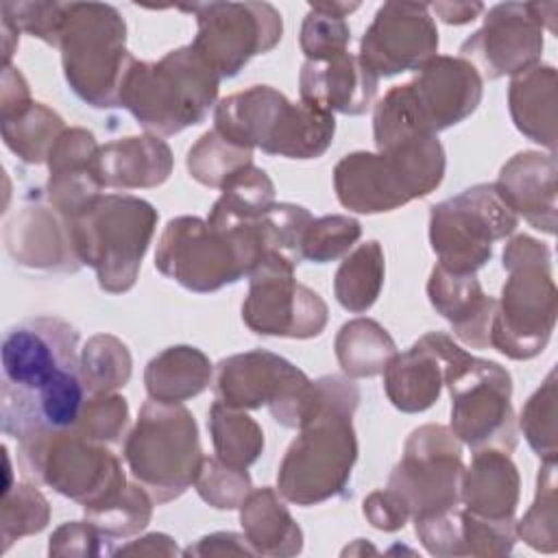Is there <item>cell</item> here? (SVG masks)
<instances>
[{"label": "cell", "mask_w": 558, "mask_h": 558, "mask_svg": "<svg viewBox=\"0 0 558 558\" xmlns=\"http://www.w3.org/2000/svg\"><path fill=\"white\" fill-rule=\"evenodd\" d=\"M78 331L54 316L7 329L0 349L2 432L15 440L72 429L85 405Z\"/></svg>", "instance_id": "obj_1"}, {"label": "cell", "mask_w": 558, "mask_h": 558, "mask_svg": "<svg viewBox=\"0 0 558 558\" xmlns=\"http://www.w3.org/2000/svg\"><path fill=\"white\" fill-rule=\"evenodd\" d=\"M360 390L340 375L314 381V397L301 436L288 447L279 466V493L299 506L320 504L342 495L357 458L351 416Z\"/></svg>", "instance_id": "obj_2"}, {"label": "cell", "mask_w": 558, "mask_h": 558, "mask_svg": "<svg viewBox=\"0 0 558 558\" xmlns=\"http://www.w3.org/2000/svg\"><path fill=\"white\" fill-rule=\"evenodd\" d=\"M482 100V76L462 57H434L418 74L395 85L375 107L377 150L421 137H434L471 116Z\"/></svg>", "instance_id": "obj_3"}, {"label": "cell", "mask_w": 558, "mask_h": 558, "mask_svg": "<svg viewBox=\"0 0 558 558\" xmlns=\"http://www.w3.org/2000/svg\"><path fill=\"white\" fill-rule=\"evenodd\" d=\"M218 83L220 76L190 44L157 63L131 59L120 81L118 105L144 129L172 135L205 120Z\"/></svg>", "instance_id": "obj_4"}, {"label": "cell", "mask_w": 558, "mask_h": 558, "mask_svg": "<svg viewBox=\"0 0 558 558\" xmlns=\"http://www.w3.org/2000/svg\"><path fill=\"white\" fill-rule=\"evenodd\" d=\"M445 174L438 137H421L379 153L344 155L333 170L342 207L360 214L392 211L436 190Z\"/></svg>", "instance_id": "obj_5"}, {"label": "cell", "mask_w": 558, "mask_h": 558, "mask_svg": "<svg viewBox=\"0 0 558 558\" xmlns=\"http://www.w3.org/2000/svg\"><path fill=\"white\" fill-rule=\"evenodd\" d=\"M262 262L255 220L231 229L196 216L172 218L159 240L155 266L192 292H216L251 275Z\"/></svg>", "instance_id": "obj_6"}, {"label": "cell", "mask_w": 558, "mask_h": 558, "mask_svg": "<svg viewBox=\"0 0 558 558\" xmlns=\"http://www.w3.org/2000/svg\"><path fill=\"white\" fill-rule=\"evenodd\" d=\"M155 225L157 211L150 203L129 194H107L70 220V235L78 262L96 270L98 286L120 294L135 286Z\"/></svg>", "instance_id": "obj_7"}, {"label": "cell", "mask_w": 558, "mask_h": 558, "mask_svg": "<svg viewBox=\"0 0 558 558\" xmlns=\"http://www.w3.org/2000/svg\"><path fill=\"white\" fill-rule=\"evenodd\" d=\"M545 244L517 235L504 251V268L510 272L495 307L490 344L512 357L530 360L538 355L556 323V286Z\"/></svg>", "instance_id": "obj_8"}, {"label": "cell", "mask_w": 558, "mask_h": 558, "mask_svg": "<svg viewBox=\"0 0 558 558\" xmlns=\"http://www.w3.org/2000/svg\"><path fill=\"white\" fill-rule=\"evenodd\" d=\"M203 458L192 412L148 397L124 442V460L140 486L157 504L172 501L196 482Z\"/></svg>", "instance_id": "obj_9"}, {"label": "cell", "mask_w": 558, "mask_h": 558, "mask_svg": "<svg viewBox=\"0 0 558 558\" xmlns=\"http://www.w3.org/2000/svg\"><path fill=\"white\" fill-rule=\"evenodd\" d=\"M126 26L118 9L98 2H65L61 61L72 92L92 107L118 105V89L129 61Z\"/></svg>", "instance_id": "obj_10"}, {"label": "cell", "mask_w": 558, "mask_h": 558, "mask_svg": "<svg viewBox=\"0 0 558 558\" xmlns=\"http://www.w3.org/2000/svg\"><path fill=\"white\" fill-rule=\"evenodd\" d=\"M20 458L31 475L74 499L83 510L100 508L126 488L118 458L74 429L22 440Z\"/></svg>", "instance_id": "obj_11"}, {"label": "cell", "mask_w": 558, "mask_h": 558, "mask_svg": "<svg viewBox=\"0 0 558 558\" xmlns=\"http://www.w3.org/2000/svg\"><path fill=\"white\" fill-rule=\"evenodd\" d=\"M451 392V432L471 449L517 447V427L510 405V373L490 360L462 351L445 373Z\"/></svg>", "instance_id": "obj_12"}, {"label": "cell", "mask_w": 558, "mask_h": 558, "mask_svg": "<svg viewBox=\"0 0 558 558\" xmlns=\"http://www.w3.org/2000/svg\"><path fill=\"white\" fill-rule=\"evenodd\" d=\"M519 216L501 201L495 183H480L432 207L429 242L438 266L471 275L493 255V242L517 229Z\"/></svg>", "instance_id": "obj_13"}, {"label": "cell", "mask_w": 558, "mask_h": 558, "mask_svg": "<svg viewBox=\"0 0 558 558\" xmlns=\"http://www.w3.org/2000/svg\"><path fill=\"white\" fill-rule=\"evenodd\" d=\"M214 392L231 408H262L283 427H301L307 418L314 381L288 360L270 351H248L218 362Z\"/></svg>", "instance_id": "obj_14"}, {"label": "cell", "mask_w": 558, "mask_h": 558, "mask_svg": "<svg viewBox=\"0 0 558 558\" xmlns=\"http://www.w3.org/2000/svg\"><path fill=\"white\" fill-rule=\"evenodd\" d=\"M179 9L196 15L192 48L220 78L235 76L251 57L272 50L281 39V15L268 2H201Z\"/></svg>", "instance_id": "obj_15"}, {"label": "cell", "mask_w": 558, "mask_h": 558, "mask_svg": "<svg viewBox=\"0 0 558 558\" xmlns=\"http://www.w3.org/2000/svg\"><path fill=\"white\" fill-rule=\"evenodd\" d=\"M462 475V451L453 432L442 425H423L405 440L403 458L395 466L388 488L418 521L458 508Z\"/></svg>", "instance_id": "obj_16"}, {"label": "cell", "mask_w": 558, "mask_h": 558, "mask_svg": "<svg viewBox=\"0 0 558 558\" xmlns=\"http://www.w3.org/2000/svg\"><path fill=\"white\" fill-rule=\"evenodd\" d=\"M547 7L549 4L534 2H506L493 7L484 17V26L460 46L462 59L477 72L482 70L484 78L490 81L506 74L517 76L536 65L543 50ZM549 26L556 28L551 20Z\"/></svg>", "instance_id": "obj_17"}, {"label": "cell", "mask_w": 558, "mask_h": 558, "mask_svg": "<svg viewBox=\"0 0 558 558\" xmlns=\"http://www.w3.org/2000/svg\"><path fill=\"white\" fill-rule=\"evenodd\" d=\"M292 272L281 264H262L248 275L251 288L242 303V320L248 329L286 338H314L325 329V301Z\"/></svg>", "instance_id": "obj_18"}, {"label": "cell", "mask_w": 558, "mask_h": 558, "mask_svg": "<svg viewBox=\"0 0 558 558\" xmlns=\"http://www.w3.org/2000/svg\"><path fill=\"white\" fill-rule=\"evenodd\" d=\"M438 50V31L427 4L386 2L360 44V61L379 78L423 68Z\"/></svg>", "instance_id": "obj_19"}, {"label": "cell", "mask_w": 558, "mask_h": 558, "mask_svg": "<svg viewBox=\"0 0 558 558\" xmlns=\"http://www.w3.org/2000/svg\"><path fill=\"white\" fill-rule=\"evenodd\" d=\"M447 333L429 331L405 353H397L384 371V388L401 412H423L440 395L447 366L462 353Z\"/></svg>", "instance_id": "obj_20"}, {"label": "cell", "mask_w": 558, "mask_h": 558, "mask_svg": "<svg viewBox=\"0 0 558 558\" xmlns=\"http://www.w3.org/2000/svg\"><path fill=\"white\" fill-rule=\"evenodd\" d=\"M379 78L360 57L340 52L327 59L305 61L299 76L301 100L323 111L362 116L371 109Z\"/></svg>", "instance_id": "obj_21"}, {"label": "cell", "mask_w": 558, "mask_h": 558, "mask_svg": "<svg viewBox=\"0 0 558 558\" xmlns=\"http://www.w3.org/2000/svg\"><path fill=\"white\" fill-rule=\"evenodd\" d=\"M98 144L85 129H65L48 155V198L68 220L100 196Z\"/></svg>", "instance_id": "obj_22"}, {"label": "cell", "mask_w": 558, "mask_h": 558, "mask_svg": "<svg viewBox=\"0 0 558 558\" xmlns=\"http://www.w3.org/2000/svg\"><path fill=\"white\" fill-rule=\"evenodd\" d=\"M501 201L534 229L556 231V159L525 150L514 155L495 183Z\"/></svg>", "instance_id": "obj_23"}, {"label": "cell", "mask_w": 558, "mask_h": 558, "mask_svg": "<svg viewBox=\"0 0 558 558\" xmlns=\"http://www.w3.org/2000/svg\"><path fill=\"white\" fill-rule=\"evenodd\" d=\"M11 257L28 268L76 270L81 266L70 235V220L54 207H28L7 229Z\"/></svg>", "instance_id": "obj_24"}, {"label": "cell", "mask_w": 558, "mask_h": 558, "mask_svg": "<svg viewBox=\"0 0 558 558\" xmlns=\"http://www.w3.org/2000/svg\"><path fill=\"white\" fill-rule=\"evenodd\" d=\"M427 294L434 310L451 323L453 333L462 342L477 349L490 344V325L497 301L482 292L475 272L456 275L436 266L427 283Z\"/></svg>", "instance_id": "obj_25"}, {"label": "cell", "mask_w": 558, "mask_h": 558, "mask_svg": "<svg viewBox=\"0 0 558 558\" xmlns=\"http://www.w3.org/2000/svg\"><path fill=\"white\" fill-rule=\"evenodd\" d=\"M170 172L172 153L157 135L124 137L98 148V174L105 187H155L161 185Z\"/></svg>", "instance_id": "obj_26"}, {"label": "cell", "mask_w": 558, "mask_h": 558, "mask_svg": "<svg viewBox=\"0 0 558 558\" xmlns=\"http://www.w3.org/2000/svg\"><path fill=\"white\" fill-rule=\"evenodd\" d=\"M460 499L466 510L490 521H514L519 501V473L508 453L480 449L462 475Z\"/></svg>", "instance_id": "obj_27"}, {"label": "cell", "mask_w": 558, "mask_h": 558, "mask_svg": "<svg viewBox=\"0 0 558 558\" xmlns=\"http://www.w3.org/2000/svg\"><path fill=\"white\" fill-rule=\"evenodd\" d=\"M510 113L517 129L536 144L556 150V70L532 65L510 81Z\"/></svg>", "instance_id": "obj_28"}, {"label": "cell", "mask_w": 558, "mask_h": 558, "mask_svg": "<svg viewBox=\"0 0 558 558\" xmlns=\"http://www.w3.org/2000/svg\"><path fill=\"white\" fill-rule=\"evenodd\" d=\"M246 541L259 556H294L303 547V532L268 486L248 493L240 506Z\"/></svg>", "instance_id": "obj_29"}, {"label": "cell", "mask_w": 558, "mask_h": 558, "mask_svg": "<svg viewBox=\"0 0 558 558\" xmlns=\"http://www.w3.org/2000/svg\"><path fill=\"white\" fill-rule=\"evenodd\" d=\"M211 379V364L196 347H170L155 355L144 373L146 392L161 403H181L201 395Z\"/></svg>", "instance_id": "obj_30"}, {"label": "cell", "mask_w": 558, "mask_h": 558, "mask_svg": "<svg viewBox=\"0 0 558 558\" xmlns=\"http://www.w3.org/2000/svg\"><path fill=\"white\" fill-rule=\"evenodd\" d=\"M220 190L222 194L207 216V222L218 229L253 222L275 205L272 181L253 163L240 168Z\"/></svg>", "instance_id": "obj_31"}, {"label": "cell", "mask_w": 558, "mask_h": 558, "mask_svg": "<svg viewBox=\"0 0 558 558\" xmlns=\"http://www.w3.org/2000/svg\"><path fill=\"white\" fill-rule=\"evenodd\" d=\"M395 355V340L371 318L349 320L336 336V357L349 377L379 375Z\"/></svg>", "instance_id": "obj_32"}, {"label": "cell", "mask_w": 558, "mask_h": 558, "mask_svg": "<svg viewBox=\"0 0 558 558\" xmlns=\"http://www.w3.org/2000/svg\"><path fill=\"white\" fill-rule=\"evenodd\" d=\"M384 286V251L377 240L360 244L338 268L333 294L338 303L353 312H366Z\"/></svg>", "instance_id": "obj_33"}, {"label": "cell", "mask_w": 558, "mask_h": 558, "mask_svg": "<svg viewBox=\"0 0 558 558\" xmlns=\"http://www.w3.org/2000/svg\"><path fill=\"white\" fill-rule=\"evenodd\" d=\"M207 427L211 432L216 458L225 464L246 469L264 449L262 427L251 416L242 414L240 408L216 401L209 408Z\"/></svg>", "instance_id": "obj_34"}, {"label": "cell", "mask_w": 558, "mask_h": 558, "mask_svg": "<svg viewBox=\"0 0 558 558\" xmlns=\"http://www.w3.org/2000/svg\"><path fill=\"white\" fill-rule=\"evenodd\" d=\"M63 131L61 116L41 102H33L22 113L2 120L4 144L28 163L46 161Z\"/></svg>", "instance_id": "obj_35"}, {"label": "cell", "mask_w": 558, "mask_h": 558, "mask_svg": "<svg viewBox=\"0 0 558 558\" xmlns=\"http://www.w3.org/2000/svg\"><path fill=\"white\" fill-rule=\"evenodd\" d=\"M81 375L87 392H113L131 377V353L122 340L109 333L94 336L81 357Z\"/></svg>", "instance_id": "obj_36"}, {"label": "cell", "mask_w": 558, "mask_h": 558, "mask_svg": "<svg viewBox=\"0 0 558 558\" xmlns=\"http://www.w3.org/2000/svg\"><path fill=\"white\" fill-rule=\"evenodd\" d=\"M248 163H253V150L231 144L216 131H207L187 150L190 174L207 187H222L229 177Z\"/></svg>", "instance_id": "obj_37"}, {"label": "cell", "mask_w": 558, "mask_h": 558, "mask_svg": "<svg viewBox=\"0 0 558 558\" xmlns=\"http://www.w3.org/2000/svg\"><path fill=\"white\" fill-rule=\"evenodd\" d=\"M150 514H153V506H150L148 490L135 484H126V488L109 504L85 510L87 521H92L111 541L120 536L124 538L144 530L146 523L150 521Z\"/></svg>", "instance_id": "obj_38"}, {"label": "cell", "mask_w": 558, "mask_h": 558, "mask_svg": "<svg viewBox=\"0 0 558 558\" xmlns=\"http://www.w3.org/2000/svg\"><path fill=\"white\" fill-rule=\"evenodd\" d=\"M556 462L543 460L538 473L536 499L525 517L514 525V532L534 549L556 551Z\"/></svg>", "instance_id": "obj_39"}, {"label": "cell", "mask_w": 558, "mask_h": 558, "mask_svg": "<svg viewBox=\"0 0 558 558\" xmlns=\"http://www.w3.org/2000/svg\"><path fill=\"white\" fill-rule=\"evenodd\" d=\"M519 423L530 447L543 460L556 462V371H549L543 386L527 399Z\"/></svg>", "instance_id": "obj_40"}, {"label": "cell", "mask_w": 558, "mask_h": 558, "mask_svg": "<svg viewBox=\"0 0 558 558\" xmlns=\"http://www.w3.org/2000/svg\"><path fill=\"white\" fill-rule=\"evenodd\" d=\"M50 508L46 497L31 484H17L2 493V541L4 549L26 534L46 527Z\"/></svg>", "instance_id": "obj_41"}, {"label": "cell", "mask_w": 558, "mask_h": 558, "mask_svg": "<svg viewBox=\"0 0 558 558\" xmlns=\"http://www.w3.org/2000/svg\"><path fill=\"white\" fill-rule=\"evenodd\" d=\"M362 235V227L351 216L312 218L303 235V259L327 264L342 257Z\"/></svg>", "instance_id": "obj_42"}, {"label": "cell", "mask_w": 558, "mask_h": 558, "mask_svg": "<svg viewBox=\"0 0 558 558\" xmlns=\"http://www.w3.org/2000/svg\"><path fill=\"white\" fill-rule=\"evenodd\" d=\"M203 501L218 510L240 508L251 493V477L246 469L225 464L218 458H203L196 482Z\"/></svg>", "instance_id": "obj_43"}, {"label": "cell", "mask_w": 558, "mask_h": 558, "mask_svg": "<svg viewBox=\"0 0 558 558\" xmlns=\"http://www.w3.org/2000/svg\"><path fill=\"white\" fill-rule=\"evenodd\" d=\"M126 421V399L113 392H100L85 401L83 412L72 429L94 442H116L124 432Z\"/></svg>", "instance_id": "obj_44"}, {"label": "cell", "mask_w": 558, "mask_h": 558, "mask_svg": "<svg viewBox=\"0 0 558 558\" xmlns=\"http://www.w3.org/2000/svg\"><path fill=\"white\" fill-rule=\"evenodd\" d=\"M349 41L351 31L342 17H333L310 7V13L305 15L301 28V50L307 57V61L347 52Z\"/></svg>", "instance_id": "obj_45"}, {"label": "cell", "mask_w": 558, "mask_h": 558, "mask_svg": "<svg viewBox=\"0 0 558 558\" xmlns=\"http://www.w3.org/2000/svg\"><path fill=\"white\" fill-rule=\"evenodd\" d=\"M460 532L464 554L504 556L514 545V521H490L471 510H460Z\"/></svg>", "instance_id": "obj_46"}, {"label": "cell", "mask_w": 558, "mask_h": 558, "mask_svg": "<svg viewBox=\"0 0 558 558\" xmlns=\"http://www.w3.org/2000/svg\"><path fill=\"white\" fill-rule=\"evenodd\" d=\"M0 9H2V15H7L17 28L59 48L61 26L65 20V4H61V2H2Z\"/></svg>", "instance_id": "obj_47"}, {"label": "cell", "mask_w": 558, "mask_h": 558, "mask_svg": "<svg viewBox=\"0 0 558 558\" xmlns=\"http://www.w3.org/2000/svg\"><path fill=\"white\" fill-rule=\"evenodd\" d=\"M107 543L111 538L102 534L92 521H72L61 525L50 536V556H98V554H111L107 549Z\"/></svg>", "instance_id": "obj_48"}, {"label": "cell", "mask_w": 558, "mask_h": 558, "mask_svg": "<svg viewBox=\"0 0 558 558\" xmlns=\"http://www.w3.org/2000/svg\"><path fill=\"white\" fill-rule=\"evenodd\" d=\"M364 517L371 521L373 527L384 530V532H395L401 530L410 517L408 506L403 499L390 490H375L364 499Z\"/></svg>", "instance_id": "obj_49"}, {"label": "cell", "mask_w": 558, "mask_h": 558, "mask_svg": "<svg viewBox=\"0 0 558 558\" xmlns=\"http://www.w3.org/2000/svg\"><path fill=\"white\" fill-rule=\"evenodd\" d=\"M185 554H251L257 556L246 536L233 534V532H216L211 536H205L198 541L196 547L185 549Z\"/></svg>", "instance_id": "obj_50"}, {"label": "cell", "mask_w": 558, "mask_h": 558, "mask_svg": "<svg viewBox=\"0 0 558 558\" xmlns=\"http://www.w3.org/2000/svg\"><path fill=\"white\" fill-rule=\"evenodd\" d=\"M427 7L447 24H466L484 11L482 2H436Z\"/></svg>", "instance_id": "obj_51"}, {"label": "cell", "mask_w": 558, "mask_h": 558, "mask_svg": "<svg viewBox=\"0 0 558 558\" xmlns=\"http://www.w3.org/2000/svg\"><path fill=\"white\" fill-rule=\"evenodd\" d=\"M118 554H177V547L166 534H148L140 543L122 547Z\"/></svg>", "instance_id": "obj_52"}, {"label": "cell", "mask_w": 558, "mask_h": 558, "mask_svg": "<svg viewBox=\"0 0 558 558\" xmlns=\"http://www.w3.org/2000/svg\"><path fill=\"white\" fill-rule=\"evenodd\" d=\"M312 9L316 11H323V13H329L333 17H347V13L355 11L360 4L357 2H310Z\"/></svg>", "instance_id": "obj_53"}]
</instances>
